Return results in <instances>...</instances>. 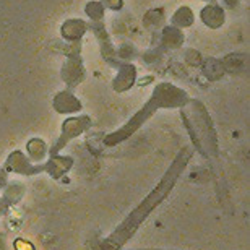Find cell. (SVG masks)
I'll return each instance as SVG.
<instances>
[{"instance_id":"obj_8","label":"cell","mask_w":250,"mask_h":250,"mask_svg":"<svg viewBox=\"0 0 250 250\" xmlns=\"http://www.w3.org/2000/svg\"><path fill=\"white\" fill-rule=\"evenodd\" d=\"M224 2L229 5V8H234L237 5V0H224Z\"/></svg>"},{"instance_id":"obj_4","label":"cell","mask_w":250,"mask_h":250,"mask_svg":"<svg viewBox=\"0 0 250 250\" xmlns=\"http://www.w3.org/2000/svg\"><path fill=\"white\" fill-rule=\"evenodd\" d=\"M172 23L177 24V26H190L193 23V13L192 10L187 7L179 8L172 17Z\"/></svg>"},{"instance_id":"obj_6","label":"cell","mask_w":250,"mask_h":250,"mask_svg":"<svg viewBox=\"0 0 250 250\" xmlns=\"http://www.w3.org/2000/svg\"><path fill=\"white\" fill-rule=\"evenodd\" d=\"M161 18H163L161 10H151L149 13L145 15V24H146V26H153V23L159 24L161 23Z\"/></svg>"},{"instance_id":"obj_1","label":"cell","mask_w":250,"mask_h":250,"mask_svg":"<svg viewBox=\"0 0 250 250\" xmlns=\"http://www.w3.org/2000/svg\"><path fill=\"white\" fill-rule=\"evenodd\" d=\"M202 20L209 28H219L224 21V12L218 5H208L202 10Z\"/></svg>"},{"instance_id":"obj_5","label":"cell","mask_w":250,"mask_h":250,"mask_svg":"<svg viewBox=\"0 0 250 250\" xmlns=\"http://www.w3.org/2000/svg\"><path fill=\"white\" fill-rule=\"evenodd\" d=\"M103 5L101 3H98V2H89L88 3V7H86V13H88V17L89 18H93V20H101L103 18Z\"/></svg>"},{"instance_id":"obj_3","label":"cell","mask_w":250,"mask_h":250,"mask_svg":"<svg viewBox=\"0 0 250 250\" xmlns=\"http://www.w3.org/2000/svg\"><path fill=\"white\" fill-rule=\"evenodd\" d=\"M184 41V36L179 29L174 28H166L163 31V42L166 44L167 47H179Z\"/></svg>"},{"instance_id":"obj_7","label":"cell","mask_w":250,"mask_h":250,"mask_svg":"<svg viewBox=\"0 0 250 250\" xmlns=\"http://www.w3.org/2000/svg\"><path fill=\"white\" fill-rule=\"evenodd\" d=\"M104 3L107 5V7H111L114 10H119L121 8V5H122V0H103Z\"/></svg>"},{"instance_id":"obj_2","label":"cell","mask_w":250,"mask_h":250,"mask_svg":"<svg viewBox=\"0 0 250 250\" xmlns=\"http://www.w3.org/2000/svg\"><path fill=\"white\" fill-rule=\"evenodd\" d=\"M86 31V24L82 20H68L62 26V34L67 39H80Z\"/></svg>"}]
</instances>
